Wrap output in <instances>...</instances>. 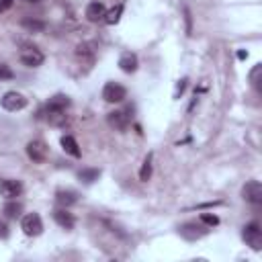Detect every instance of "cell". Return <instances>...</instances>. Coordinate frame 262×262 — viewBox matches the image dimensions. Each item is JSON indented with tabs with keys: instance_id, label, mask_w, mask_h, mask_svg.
I'll use <instances>...</instances> for the list:
<instances>
[{
	"instance_id": "5",
	"label": "cell",
	"mask_w": 262,
	"mask_h": 262,
	"mask_svg": "<svg viewBox=\"0 0 262 262\" xmlns=\"http://www.w3.org/2000/svg\"><path fill=\"white\" fill-rule=\"evenodd\" d=\"M102 98L106 102H123L127 98V90L125 86H121L119 82H106L104 88H102Z\"/></svg>"
},
{
	"instance_id": "23",
	"label": "cell",
	"mask_w": 262,
	"mask_h": 262,
	"mask_svg": "<svg viewBox=\"0 0 262 262\" xmlns=\"http://www.w3.org/2000/svg\"><path fill=\"white\" fill-rule=\"evenodd\" d=\"M248 78H250V84L260 92V82H262V80H260V78H262V63H256V66L250 70V76H248Z\"/></svg>"
},
{
	"instance_id": "15",
	"label": "cell",
	"mask_w": 262,
	"mask_h": 262,
	"mask_svg": "<svg viewBox=\"0 0 262 262\" xmlns=\"http://www.w3.org/2000/svg\"><path fill=\"white\" fill-rule=\"evenodd\" d=\"M119 68H121L125 74H133V72L137 70V55L131 53V51L123 53V55L119 57Z\"/></svg>"
},
{
	"instance_id": "2",
	"label": "cell",
	"mask_w": 262,
	"mask_h": 262,
	"mask_svg": "<svg viewBox=\"0 0 262 262\" xmlns=\"http://www.w3.org/2000/svg\"><path fill=\"white\" fill-rule=\"evenodd\" d=\"M178 233H180L184 239L194 242V239H201V237H205V235L209 233V225L196 223V221H188V223H182V225H180Z\"/></svg>"
},
{
	"instance_id": "18",
	"label": "cell",
	"mask_w": 262,
	"mask_h": 262,
	"mask_svg": "<svg viewBox=\"0 0 262 262\" xmlns=\"http://www.w3.org/2000/svg\"><path fill=\"white\" fill-rule=\"evenodd\" d=\"M20 25H23L29 33H41V31L45 29V23L39 20V18H33V16H25V18L20 20Z\"/></svg>"
},
{
	"instance_id": "3",
	"label": "cell",
	"mask_w": 262,
	"mask_h": 262,
	"mask_svg": "<svg viewBox=\"0 0 262 262\" xmlns=\"http://www.w3.org/2000/svg\"><path fill=\"white\" fill-rule=\"evenodd\" d=\"M242 237H244V242H246L252 250H256V252L262 250V229H260L258 221H250V223L244 227Z\"/></svg>"
},
{
	"instance_id": "19",
	"label": "cell",
	"mask_w": 262,
	"mask_h": 262,
	"mask_svg": "<svg viewBox=\"0 0 262 262\" xmlns=\"http://www.w3.org/2000/svg\"><path fill=\"white\" fill-rule=\"evenodd\" d=\"M98 176H100V170H98V168H82V170L78 172V178H80L84 184H90V182L98 180Z\"/></svg>"
},
{
	"instance_id": "11",
	"label": "cell",
	"mask_w": 262,
	"mask_h": 262,
	"mask_svg": "<svg viewBox=\"0 0 262 262\" xmlns=\"http://www.w3.org/2000/svg\"><path fill=\"white\" fill-rule=\"evenodd\" d=\"M20 192H23L20 180H12V178L0 180V194L4 199H16V196H20Z\"/></svg>"
},
{
	"instance_id": "24",
	"label": "cell",
	"mask_w": 262,
	"mask_h": 262,
	"mask_svg": "<svg viewBox=\"0 0 262 262\" xmlns=\"http://www.w3.org/2000/svg\"><path fill=\"white\" fill-rule=\"evenodd\" d=\"M151 154H147L145 156V160H143V164H141V170H139V180L141 182H147L149 180V176H151Z\"/></svg>"
},
{
	"instance_id": "16",
	"label": "cell",
	"mask_w": 262,
	"mask_h": 262,
	"mask_svg": "<svg viewBox=\"0 0 262 262\" xmlns=\"http://www.w3.org/2000/svg\"><path fill=\"white\" fill-rule=\"evenodd\" d=\"M55 201H57V205H61L63 209H68V207H72L74 203H78V192H74V190H57L55 192Z\"/></svg>"
},
{
	"instance_id": "17",
	"label": "cell",
	"mask_w": 262,
	"mask_h": 262,
	"mask_svg": "<svg viewBox=\"0 0 262 262\" xmlns=\"http://www.w3.org/2000/svg\"><path fill=\"white\" fill-rule=\"evenodd\" d=\"M61 147H63V151L70 154L72 158H80V156H82V151H80V147H78V143H76V139H74L72 135H63V137H61Z\"/></svg>"
},
{
	"instance_id": "6",
	"label": "cell",
	"mask_w": 262,
	"mask_h": 262,
	"mask_svg": "<svg viewBox=\"0 0 262 262\" xmlns=\"http://www.w3.org/2000/svg\"><path fill=\"white\" fill-rule=\"evenodd\" d=\"M47 154H49V147L45 141L41 139H33L27 143V156L35 162V164H43L47 160Z\"/></svg>"
},
{
	"instance_id": "32",
	"label": "cell",
	"mask_w": 262,
	"mask_h": 262,
	"mask_svg": "<svg viewBox=\"0 0 262 262\" xmlns=\"http://www.w3.org/2000/svg\"><path fill=\"white\" fill-rule=\"evenodd\" d=\"M25 2H39V0H25Z\"/></svg>"
},
{
	"instance_id": "20",
	"label": "cell",
	"mask_w": 262,
	"mask_h": 262,
	"mask_svg": "<svg viewBox=\"0 0 262 262\" xmlns=\"http://www.w3.org/2000/svg\"><path fill=\"white\" fill-rule=\"evenodd\" d=\"M4 215L8 217V219H16L18 215H20V211H23V205L20 203H16L14 199H8V203L4 205Z\"/></svg>"
},
{
	"instance_id": "10",
	"label": "cell",
	"mask_w": 262,
	"mask_h": 262,
	"mask_svg": "<svg viewBox=\"0 0 262 262\" xmlns=\"http://www.w3.org/2000/svg\"><path fill=\"white\" fill-rule=\"evenodd\" d=\"M94 57H96V51H94V43H92V41L78 43V47H76V59H78L82 66L94 63Z\"/></svg>"
},
{
	"instance_id": "8",
	"label": "cell",
	"mask_w": 262,
	"mask_h": 262,
	"mask_svg": "<svg viewBox=\"0 0 262 262\" xmlns=\"http://www.w3.org/2000/svg\"><path fill=\"white\" fill-rule=\"evenodd\" d=\"M242 196H244V201H248L252 205H260L262 203V184L258 180L246 182L242 188Z\"/></svg>"
},
{
	"instance_id": "29",
	"label": "cell",
	"mask_w": 262,
	"mask_h": 262,
	"mask_svg": "<svg viewBox=\"0 0 262 262\" xmlns=\"http://www.w3.org/2000/svg\"><path fill=\"white\" fill-rule=\"evenodd\" d=\"M184 16H186V33H190V10L188 8H184Z\"/></svg>"
},
{
	"instance_id": "13",
	"label": "cell",
	"mask_w": 262,
	"mask_h": 262,
	"mask_svg": "<svg viewBox=\"0 0 262 262\" xmlns=\"http://www.w3.org/2000/svg\"><path fill=\"white\" fill-rule=\"evenodd\" d=\"M45 119H47L51 125L61 127V125H66L68 115H66L63 108H51V106H45Z\"/></svg>"
},
{
	"instance_id": "4",
	"label": "cell",
	"mask_w": 262,
	"mask_h": 262,
	"mask_svg": "<svg viewBox=\"0 0 262 262\" xmlns=\"http://www.w3.org/2000/svg\"><path fill=\"white\" fill-rule=\"evenodd\" d=\"M0 104H2V108L10 111V113H16V111H23L27 106V98L20 92H16V90H8L0 98Z\"/></svg>"
},
{
	"instance_id": "12",
	"label": "cell",
	"mask_w": 262,
	"mask_h": 262,
	"mask_svg": "<svg viewBox=\"0 0 262 262\" xmlns=\"http://www.w3.org/2000/svg\"><path fill=\"white\" fill-rule=\"evenodd\" d=\"M86 18L90 20V23H98V20H102L104 18V14H106V8H104V4L100 2V0H92L88 6H86Z\"/></svg>"
},
{
	"instance_id": "31",
	"label": "cell",
	"mask_w": 262,
	"mask_h": 262,
	"mask_svg": "<svg viewBox=\"0 0 262 262\" xmlns=\"http://www.w3.org/2000/svg\"><path fill=\"white\" fill-rule=\"evenodd\" d=\"M237 57H239V59H246V57H248V53H246V51H237Z\"/></svg>"
},
{
	"instance_id": "9",
	"label": "cell",
	"mask_w": 262,
	"mask_h": 262,
	"mask_svg": "<svg viewBox=\"0 0 262 262\" xmlns=\"http://www.w3.org/2000/svg\"><path fill=\"white\" fill-rule=\"evenodd\" d=\"M106 123L115 129V131H127L131 125V117L127 115V111H113L106 115Z\"/></svg>"
},
{
	"instance_id": "22",
	"label": "cell",
	"mask_w": 262,
	"mask_h": 262,
	"mask_svg": "<svg viewBox=\"0 0 262 262\" xmlns=\"http://www.w3.org/2000/svg\"><path fill=\"white\" fill-rule=\"evenodd\" d=\"M123 8H125L123 4H117L115 8H111V10L104 14L102 20H104L106 25H115V23H119V18H121V14H123Z\"/></svg>"
},
{
	"instance_id": "7",
	"label": "cell",
	"mask_w": 262,
	"mask_h": 262,
	"mask_svg": "<svg viewBox=\"0 0 262 262\" xmlns=\"http://www.w3.org/2000/svg\"><path fill=\"white\" fill-rule=\"evenodd\" d=\"M20 229L25 231V235L35 237V235H39L43 231V221H41V217L37 213H27L20 219Z\"/></svg>"
},
{
	"instance_id": "27",
	"label": "cell",
	"mask_w": 262,
	"mask_h": 262,
	"mask_svg": "<svg viewBox=\"0 0 262 262\" xmlns=\"http://www.w3.org/2000/svg\"><path fill=\"white\" fill-rule=\"evenodd\" d=\"M186 82H188V80H186V78H182V80H180V82H178V86H176V94H174V96H176V98H178V96H180V94H182V92H184V88H186Z\"/></svg>"
},
{
	"instance_id": "1",
	"label": "cell",
	"mask_w": 262,
	"mask_h": 262,
	"mask_svg": "<svg viewBox=\"0 0 262 262\" xmlns=\"http://www.w3.org/2000/svg\"><path fill=\"white\" fill-rule=\"evenodd\" d=\"M18 57H20V61H23L25 66H29V68H37V66H41L43 59H45V55L41 53V49H37V47L31 45V43H20Z\"/></svg>"
},
{
	"instance_id": "21",
	"label": "cell",
	"mask_w": 262,
	"mask_h": 262,
	"mask_svg": "<svg viewBox=\"0 0 262 262\" xmlns=\"http://www.w3.org/2000/svg\"><path fill=\"white\" fill-rule=\"evenodd\" d=\"M45 106H51V108H68L70 106V98L66 96V94H55V96H51L49 100H47V104Z\"/></svg>"
},
{
	"instance_id": "25",
	"label": "cell",
	"mask_w": 262,
	"mask_h": 262,
	"mask_svg": "<svg viewBox=\"0 0 262 262\" xmlns=\"http://www.w3.org/2000/svg\"><path fill=\"white\" fill-rule=\"evenodd\" d=\"M201 223H205V225H209V227H213V225H217L219 223V217L217 215H211V213H201Z\"/></svg>"
},
{
	"instance_id": "14",
	"label": "cell",
	"mask_w": 262,
	"mask_h": 262,
	"mask_svg": "<svg viewBox=\"0 0 262 262\" xmlns=\"http://www.w3.org/2000/svg\"><path fill=\"white\" fill-rule=\"evenodd\" d=\"M53 219H55V223H57L59 227H63V229H74V225H76L74 215L68 213L66 209H55V211H53Z\"/></svg>"
},
{
	"instance_id": "30",
	"label": "cell",
	"mask_w": 262,
	"mask_h": 262,
	"mask_svg": "<svg viewBox=\"0 0 262 262\" xmlns=\"http://www.w3.org/2000/svg\"><path fill=\"white\" fill-rule=\"evenodd\" d=\"M6 235H8V227L4 221H0V237H6Z\"/></svg>"
},
{
	"instance_id": "28",
	"label": "cell",
	"mask_w": 262,
	"mask_h": 262,
	"mask_svg": "<svg viewBox=\"0 0 262 262\" xmlns=\"http://www.w3.org/2000/svg\"><path fill=\"white\" fill-rule=\"evenodd\" d=\"M12 4H14V0H0V14H2V12H6Z\"/></svg>"
},
{
	"instance_id": "26",
	"label": "cell",
	"mask_w": 262,
	"mask_h": 262,
	"mask_svg": "<svg viewBox=\"0 0 262 262\" xmlns=\"http://www.w3.org/2000/svg\"><path fill=\"white\" fill-rule=\"evenodd\" d=\"M12 78H14V72L6 63H0V80H12Z\"/></svg>"
}]
</instances>
